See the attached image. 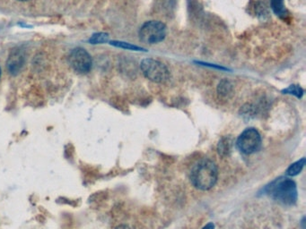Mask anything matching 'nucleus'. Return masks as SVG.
I'll return each mask as SVG.
<instances>
[{"label":"nucleus","instance_id":"obj_12","mask_svg":"<svg viewBox=\"0 0 306 229\" xmlns=\"http://www.w3.org/2000/svg\"><path fill=\"white\" fill-rule=\"evenodd\" d=\"M110 44H111V45H113V46H114V47H121V48L128 49V50H145V48H143V47H139V46H136V45H132V44L128 43V42H124V41H115V40H114V41H111Z\"/></svg>","mask_w":306,"mask_h":229},{"label":"nucleus","instance_id":"obj_15","mask_svg":"<svg viewBox=\"0 0 306 229\" xmlns=\"http://www.w3.org/2000/svg\"><path fill=\"white\" fill-rule=\"evenodd\" d=\"M202 229H215V225L213 223H208V225H205Z\"/></svg>","mask_w":306,"mask_h":229},{"label":"nucleus","instance_id":"obj_6","mask_svg":"<svg viewBox=\"0 0 306 229\" xmlns=\"http://www.w3.org/2000/svg\"><path fill=\"white\" fill-rule=\"evenodd\" d=\"M69 63L71 68L79 74L88 73L93 66V59L90 54L83 47H76L70 52Z\"/></svg>","mask_w":306,"mask_h":229},{"label":"nucleus","instance_id":"obj_1","mask_svg":"<svg viewBox=\"0 0 306 229\" xmlns=\"http://www.w3.org/2000/svg\"><path fill=\"white\" fill-rule=\"evenodd\" d=\"M218 170L215 162L208 159L198 161L190 171V182L197 189L207 191L215 186Z\"/></svg>","mask_w":306,"mask_h":229},{"label":"nucleus","instance_id":"obj_5","mask_svg":"<svg viewBox=\"0 0 306 229\" xmlns=\"http://www.w3.org/2000/svg\"><path fill=\"white\" fill-rule=\"evenodd\" d=\"M263 141L259 132L255 128L245 129L237 139L236 145L238 149L244 154H252L261 148Z\"/></svg>","mask_w":306,"mask_h":229},{"label":"nucleus","instance_id":"obj_13","mask_svg":"<svg viewBox=\"0 0 306 229\" xmlns=\"http://www.w3.org/2000/svg\"><path fill=\"white\" fill-rule=\"evenodd\" d=\"M284 94L294 95L297 98H302L303 95V90L299 85H290L289 87L282 91Z\"/></svg>","mask_w":306,"mask_h":229},{"label":"nucleus","instance_id":"obj_17","mask_svg":"<svg viewBox=\"0 0 306 229\" xmlns=\"http://www.w3.org/2000/svg\"><path fill=\"white\" fill-rule=\"evenodd\" d=\"M19 1H28V0H19Z\"/></svg>","mask_w":306,"mask_h":229},{"label":"nucleus","instance_id":"obj_11","mask_svg":"<svg viewBox=\"0 0 306 229\" xmlns=\"http://www.w3.org/2000/svg\"><path fill=\"white\" fill-rule=\"evenodd\" d=\"M108 41H109V34L105 33H95L89 39V43L93 44V45L106 43Z\"/></svg>","mask_w":306,"mask_h":229},{"label":"nucleus","instance_id":"obj_10","mask_svg":"<svg viewBox=\"0 0 306 229\" xmlns=\"http://www.w3.org/2000/svg\"><path fill=\"white\" fill-rule=\"evenodd\" d=\"M284 1L285 0H270L272 10L279 17H285L287 15V9L285 7Z\"/></svg>","mask_w":306,"mask_h":229},{"label":"nucleus","instance_id":"obj_3","mask_svg":"<svg viewBox=\"0 0 306 229\" xmlns=\"http://www.w3.org/2000/svg\"><path fill=\"white\" fill-rule=\"evenodd\" d=\"M167 28L164 22L160 21H148L143 24L139 29V40L143 43L154 45L160 43L165 39Z\"/></svg>","mask_w":306,"mask_h":229},{"label":"nucleus","instance_id":"obj_9","mask_svg":"<svg viewBox=\"0 0 306 229\" xmlns=\"http://www.w3.org/2000/svg\"><path fill=\"white\" fill-rule=\"evenodd\" d=\"M305 165V158H302L300 160H297L295 163L292 164L290 167L287 169V175L288 176H295L299 175Z\"/></svg>","mask_w":306,"mask_h":229},{"label":"nucleus","instance_id":"obj_16","mask_svg":"<svg viewBox=\"0 0 306 229\" xmlns=\"http://www.w3.org/2000/svg\"><path fill=\"white\" fill-rule=\"evenodd\" d=\"M115 229H132V228H129V227H128V225H119V226H118V227H116V228H115Z\"/></svg>","mask_w":306,"mask_h":229},{"label":"nucleus","instance_id":"obj_18","mask_svg":"<svg viewBox=\"0 0 306 229\" xmlns=\"http://www.w3.org/2000/svg\"><path fill=\"white\" fill-rule=\"evenodd\" d=\"M0 77H1V68H0Z\"/></svg>","mask_w":306,"mask_h":229},{"label":"nucleus","instance_id":"obj_4","mask_svg":"<svg viewBox=\"0 0 306 229\" xmlns=\"http://www.w3.org/2000/svg\"><path fill=\"white\" fill-rule=\"evenodd\" d=\"M140 69L146 79L157 84H164L170 78V71L166 66L156 59H143Z\"/></svg>","mask_w":306,"mask_h":229},{"label":"nucleus","instance_id":"obj_8","mask_svg":"<svg viewBox=\"0 0 306 229\" xmlns=\"http://www.w3.org/2000/svg\"><path fill=\"white\" fill-rule=\"evenodd\" d=\"M233 84L226 79L221 81L217 86V93L223 98H230L233 95Z\"/></svg>","mask_w":306,"mask_h":229},{"label":"nucleus","instance_id":"obj_2","mask_svg":"<svg viewBox=\"0 0 306 229\" xmlns=\"http://www.w3.org/2000/svg\"><path fill=\"white\" fill-rule=\"evenodd\" d=\"M264 193L280 203L294 205L298 198L295 181L288 177H278L264 188Z\"/></svg>","mask_w":306,"mask_h":229},{"label":"nucleus","instance_id":"obj_7","mask_svg":"<svg viewBox=\"0 0 306 229\" xmlns=\"http://www.w3.org/2000/svg\"><path fill=\"white\" fill-rule=\"evenodd\" d=\"M26 63V53L23 49L15 48L10 52L7 60V69L11 75H18Z\"/></svg>","mask_w":306,"mask_h":229},{"label":"nucleus","instance_id":"obj_14","mask_svg":"<svg viewBox=\"0 0 306 229\" xmlns=\"http://www.w3.org/2000/svg\"><path fill=\"white\" fill-rule=\"evenodd\" d=\"M231 151V142L228 138H224L219 142L218 152L222 156H226Z\"/></svg>","mask_w":306,"mask_h":229}]
</instances>
